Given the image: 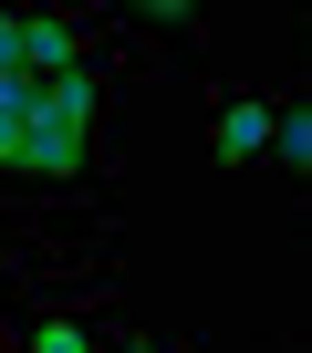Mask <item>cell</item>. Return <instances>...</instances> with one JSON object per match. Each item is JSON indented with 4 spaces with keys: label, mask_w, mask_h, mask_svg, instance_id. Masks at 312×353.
Listing matches in <instances>:
<instances>
[{
    "label": "cell",
    "mask_w": 312,
    "mask_h": 353,
    "mask_svg": "<svg viewBox=\"0 0 312 353\" xmlns=\"http://www.w3.org/2000/svg\"><path fill=\"white\" fill-rule=\"evenodd\" d=\"M208 156H219L229 176H260V156H271V94H260V83H229V94L208 104Z\"/></svg>",
    "instance_id": "cell-1"
},
{
    "label": "cell",
    "mask_w": 312,
    "mask_h": 353,
    "mask_svg": "<svg viewBox=\"0 0 312 353\" xmlns=\"http://www.w3.org/2000/svg\"><path fill=\"white\" fill-rule=\"evenodd\" d=\"M281 188H312V104H302V83H281L271 94V156H260Z\"/></svg>",
    "instance_id": "cell-3"
},
{
    "label": "cell",
    "mask_w": 312,
    "mask_h": 353,
    "mask_svg": "<svg viewBox=\"0 0 312 353\" xmlns=\"http://www.w3.org/2000/svg\"><path fill=\"white\" fill-rule=\"evenodd\" d=\"M104 353H188V343H167V332H135V322H115V332H104Z\"/></svg>",
    "instance_id": "cell-4"
},
{
    "label": "cell",
    "mask_w": 312,
    "mask_h": 353,
    "mask_svg": "<svg viewBox=\"0 0 312 353\" xmlns=\"http://www.w3.org/2000/svg\"><path fill=\"white\" fill-rule=\"evenodd\" d=\"M104 32H115V42H156V52L198 63V11H188V0H135V11H104Z\"/></svg>",
    "instance_id": "cell-2"
}]
</instances>
